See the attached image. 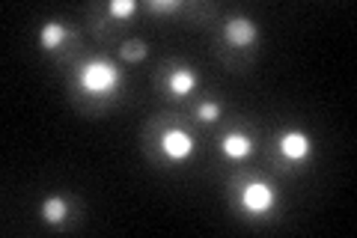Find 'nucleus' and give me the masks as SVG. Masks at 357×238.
<instances>
[{
  "mask_svg": "<svg viewBox=\"0 0 357 238\" xmlns=\"http://www.w3.org/2000/svg\"><path fill=\"white\" fill-rule=\"evenodd\" d=\"M256 36H259V27H256L250 18H232L227 24V39L236 45V48H250Z\"/></svg>",
  "mask_w": 357,
  "mask_h": 238,
  "instance_id": "39448f33",
  "label": "nucleus"
},
{
  "mask_svg": "<svg viewBox=\"0 0 357 238\" xmlns=\"http://www.w3.org/2000/svg\"><path fill=\"white\" fill-rule=\"evenodd\" d=\"M220 149H223V155H227V158H236V161H241V158H248L253 152V140L244 131H232V134H227V137L220 140Z\"/></svg>",
  "mask_w": 357,
  "mask_h": 238,
  "instance_id": "423d86ee",
  "label": "nucleus"
},
{
  "mask_svg": "<svg viewBox=\"0 0 357 238\" xmlns=\"http://www.w3.org/2000/svg\"><path fill=\"white\" fill-rule=\"evenodd\" d=\"M66 36H69V30H66V24H60V21H48V24H42V30H39V42L45 51H57L66 42Z\"/></svg>",
  "mask_w": 357,
  "mask_h": 238,
  "instance_id": "0eeeda50",
  "label": "nucleus"
},
{
  "mask_svg": "<svg viewBox=\"0 0 357 238\" xmlns=\"http://www.w3.org/2000/svg\"><path fill=\"white\" fill-rule=\"evenodd\" d=\"M310 149H312V140L298 128L286 131L280 137V152L289 158V161H304V158L310 155Z\"/></svg>",
  "mask_w": 357,
  "mask_h": 238,
  "instance_id": "20e7f679",
  "label": "nucleus"
},
{
  "mask_svg": "<svg viewBox=\"0 0 357 238\" xmlns=\"http://www.w3.org/2000/svg\"><path fill=\"white\" fill-rule=\"evenodd\" d=\"M178 6H182L178 0H149V9H155V13H173Z\"/></svg>",
  "mask_w": 357,
  "mask_h": 238,
  "instance_id": "ddd939ff",
  "label": "nucleus"
},
{
  "mask_svg": "<svg viewBox=\"0 0 357 238\" xmlns=\"http://www.w3.org/2000/svg\"><path fill=\"white\" fill-rule=\"evenodd\" d=\"M277 194L268 182H248L241 188V209L250 214H268L274 209Z\"/></svg>",
  "mask_w": 357,
  "mask_h": 238,
  "instance_id": "f03ea898",
  "label": "nucleus"
},
{
  "mask_svg": "<svg viewBox=\"0 0 357 238\" xmlns=\"http://www.w3.org/2000/svg\"><path fill=\"white\" fill-rule=\"evenodd\" d=\"M122 57H126V60H143V57H146L149 51H146V42H140V39H131V42H126L122 45V51H119Z\"/></svg>",
  "mask_w": 357,
  "mask_h": 238,
  "instance_id": "9d476101",
  "label": "nucleus"
},
{
  "mask_svg": "<svg viewBox=\"0 0 357 238\" xmlns=\"http://www.w3.org/2000/svg\"><path fill=\"white\" fill-rule=\"evenodd\" d=\"M107 9H110V15H116V18H128L137 13V0H114Z\"/></svg>",
  "mask_w": 357,
  "mask_h": 238,
  "instance_id": "9b49d317",
  "label": "nucleus"
},
{
  "mask_svg": "<svg viewBox=\"0 0 357 238\" xmlns=\"http://www.w3.org/2000/svg\"><path fill=\"white\" fill-rule=\"evenodd\" d=\"M42 218L48 223H63L66 218H69V202H66L63 197H48L42 202Z\"/></svg>",
  "mask_w": 357,
  "mask_h": 238,
  "instance_id": "1a4fd4ad",
  "label": "nucleus"
},
{
  "mask_svg": "<svg viewBox=\"0 0 357 238\" xmlns=\"http://www.w3.org/2000/svg\"><path fill=\"white\" fill-rule=\"evenodd\" d=\"M161 152L170 161H185V158L194 155V137L185 128H167L161 134Z\"/></svg>",
  "mask_w": 357,
  "mask_h": 238,
  "instance_id": "7ed1b4c3",
  "label": "nucleus"
},
{
  "mask_svg": "<svg viewBox=\"0 0 357 238\" xmlns=\"http://www.w3.org/2000/svg\"><path fill=\"white\" fill-rule=\"evenodd\" d=\"M167 87H170V93L178 96V98H185V96H191L194 89H197V75L191 69H176L170 75V81H167Z\"/></svg>",
  "mask_w": 357,
  "mask_h": 238,
  "instance_id": "6e6552de",
  "label": "nucleus"
},
{
  "mask_svg": "<svg viewBox=\"0 0 357 238\" xmlns=\"http://www.w3.org/2000/svg\"><path fill=\"white\" fill-rule=\"evenodd\" d=\"M197 117L203 122H218L220 119V105L218 101H203V105L197 107Z\"/></svg>",
  "mask_w": 357,
  "mask_h": 238,
  "instance_id": "f8f14e48",
  "label": "nucleus"
},
{
  "mask_svg": "<svg viewBox=\"0 0 357 238\" xmlns=\"http://www.w3.org/2000/svg\"><path fill=\"white\" fill-rule=\"evenodd\" d=\"M119 69L110 60H102V57H96V60H89L81 66V75H77V81L81 87L86 89L89 96H114L119 89Z\"/></svg>",
  "mask_w": 357,
  "mask_h": 238,
  "instance_id": "f257e3e1",
  "label": "nucleus"
}]
</instances>
